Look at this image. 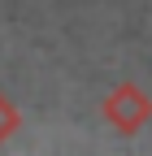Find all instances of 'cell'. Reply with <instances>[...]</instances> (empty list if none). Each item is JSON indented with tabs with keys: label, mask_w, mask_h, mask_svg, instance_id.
Wrapping results in <instances>:
<instances>
[{
	"label": "cell",
	"mask_w": 152,
	"mask_h": 156,
	"mask_svg": "<svg viewBox=\"0 0 152 156\" xmlns=\"http://www.w3.org/2000/svg\"><path fill=\"white\" fill-rule=\"evenodd\" d=\"M100 117L118 130V134H139L152 122V95L139 83H118L104 100H100Z\"/></svg>",
	"instance_id": "1"
},
{
	"label": "cell",
	"mask_w": 152,
	"mask_h": 156,
	"mask_svg": "<svg viewBox=\"0 0 152 156\" xmlns=\"http://www.w3.org/2000/svg\"><path fill=\"white\" fill-rule=\"evenodd\" d=\"M17 126H22V113H17V104L9 100L5 91H0V147H5L13 134H17Z\"/></svg>",
	"instance_id": "2"
}]
</instances>
